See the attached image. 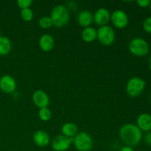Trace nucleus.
<instances>
[{"label": "nucleus", "mask_w": 151, "mask_h": 151, "mask_svg": "<svg viewBox=\"0 0 151 151\" xmlns=\"http://www.w3.org/2000/svg\"><path fill=\"white\" fill-rule=\"evenodd\" d=\"M94 22L99 27L108 25L111 19V13L106 8H99L93 15Z\"/></svg>", "instance_id": "obj_11"}, {"label": "nucleus", "mask_w": 151, "mask_h": 151, "mask_svg": "<svg viewBox=\"0 0 151 151\" xmlns=\"http://www.w3.org/2000/svg\"><path fill=\"white\" fill-rule=\"evenodd\" d=\"M38 25L40 26V27L44 29H49L52 26H53L51 19L50 16H44L40 18V19L38 20Z\"/></svg>", "instance_id": "obj_20"}, {"label": "nucleus", "mask_w": 151, "mask_h": 151, "mask_svg": "<svg viewBox=\"0 0 151 151\" xmlns=\"http://www.w3.org/2000/svg\"><path fill=\"white\" fill-rule=\"evenodd\" d=\"M137 3L140 7L145 8V7H150L151 1L150 0H138V1H137Z\"/></svg>", "instance_id": "obj_24"}, {"label": "nucleus", "mask_w": 151, "mask_h": 151, "mask_svg": "<svg viewBox=\"0 0 151 151\" xmlns=\"http://www.w3.org/2000/svg\"><path fill=\"white\" fill-rule=\"evenodd\" d=\"M142 27L146 32L151 34V16L145 19L142 23Z\"/></svg>", "instance_id": "obj_23"}, {"label": "nucleus", "mask_w": 151, "mask_h": 151, "mask_svg": "<svg viewBox=\"0 0 151 151\" xmlns=\"http://www.w3.org/2000/svg\"><path fill=\"white\" fill-rule=\"evenodd\" d=\"M32 139L34 143L40 147H47L50 142V137L44 130H38L33 134Z\"/></svg>", "instance_id": "obj_12"}, {"label": "nucleus", "mask_w": 151, "mask_h": 151, "mask_svg": "<svg viewBox=\"0 0 151 151\" xmlns=\"http://www.w3.org/2000/svg\"><path fill=\"white\" fill-rule=\"evenodd\" d=\"M21 18L24 22H30L32 20L34 17V13L31 8H27L24 9V10H21L20 13Z\"/></svg>", "instance_id": "obj_21"}, {"label": "nucleus", "mask_w": 151, "mask_h": 151, "mask_svg": "<svg viewBox=\"0 0 151 151\" xmlns=\"http://www.w3.org/2000/svg\"><path fill=\"white\" fill-rule=\"evenodd\" d=\"M39 47L42 51L50 52L53 50L55 47V40L53 37L50 34H44L40 38L39 41H38Z\"/></svg>", "instance_id": "obj_14"}, {"label": "nucleus", "mask_w": 151, "mask_h": 151, "mask_svg": "<svg viewBox=\"0 0 151 151\" xmlns=\"http://www.w3.org/2000/svg\"><path fill=\"white\" fill-rule=\"evenodd\" d=\"M75 147L78 151H90L92 149L93 142L92 137L86 132H80L74 137L73 143Z\"/></svg>", "instance_id": "obj_6"}, {"label": "nucleus", "mask_w": 151, "mask_h": 151, "mask_svg": "<svg viewBox=\"0 0 151 151\" xmlns=\"http://www.w3.org/2000/svg\"><path fill=\"white\" fill-rule=\"evenodd\" d=\"M130 52L137 57H144L150 51V46L147 41L142 38H134L128 44Z\"/></svg>", "instance_id": "obj_3"}, {"label": "nucleus", "mask_w": 151, "mask_h": 151, "mask_svg": "<svg viewBox=\"0 0 151 151\" xmlns=\"http://www.w3.org/2000/svg\"><path fill=\"white\" fill-rule=\"evenodd\" d=\"M150 100H151V96H150Z\"/></svg>", "instance_id": "obj_31"}, {"label": "nucleus", "mask_w": 151, "mask_h": 151, "mask_svg": "<svg viewBox=\"0 0 151 151\" xmlns=\"http://www.w3.org/2000/svg\"><path fill=\"white\" fill-rule=\"evenodd\" d=\"M0 36H1V30H0Z\"/></svg>", "instance_id": "obj_29"}, {"label": "nucleus", "mask_w": 151, "mask_h": 151, "mask_svg": "<svg viewBox=\"0 0 151 151\" xmlns=\"http://www.w3.org/2000/svg\"><path fill=\"white\" fill-rule=\"evenodd\" d=\"M74 138H69L65 136H56L52 141V147L55 151H66L73 143Z\"/></svg>", "instance_id": "obj_8"}, {"label": "nucleus", "mask_w": 151, "mask_h": 151, "mask_svg": "<svg viewBox=\"0 0 151 151\" xmlns=\"http://www.w3.org/2000/svg\"><path fill=\"white\" fill-rule=\"evenodd\" d=\"M53 26L56 27H63L66 26L69 21V12L66 6L58 4L51 10L50 16Z\"/></svg>", "instance_id": "obj_2"}, {"label": "nucleus", "mask_w": 151, "mask_h": 151, "mask_svg": "<svg viewBox=\"0 0 151 151\" xmlns=\"http://www.w3.org/2000/svg\"><path fill=\"white\" fill-rule=\"evenodd\" d=\"M149 69H150V70L151 71V63L150 64H149Z\"/></svg>", "instance_id": "obj_28"}, {"label": "nucleus", "mask_w": 151, "mask_h": 151, "mask_svg": "<svg viewBox=\"0 0 151 151\" xmlns=\"http://www.w3.org/2000/svg\"><path fill=\"white\" fill-rule=\"evenodd\" d=\"M32 1H31V0H19V1H17V5L21 10L30 8V6L32 5Z\"/></svg>", "instance_id": "obj_22"}, {"label": "nucleus", "mask_w": 151, "mask_h": 151, "mask_svg": "<svg viewBox=\"0 0 151 151\" xmlns=\"http://www.w3.org/2000/svg\"><path fill=\"white\" fill-rule=\"evenodd\" d=\"M112 24L117 29H124L129 23V18L128 14L122 10H115L111 14Z\"/></svg>", "instance_id": "obj_7"}, {"label": "nucleus", "mask_w": 151, "mask_h": 151, "mask_svg": "<svg viewBox=\"0 0 151 151\" xmlns=\"http://www.w3.org/2000/svg\"><path fill=\"white\" fill-rule=\"evenodd\" d=\"M12 49L10 40L6 36H0V55H7Z\"/></svg>", "instance_id": "obj_18"}, {"label": "nucleus", "mask_w": 151, "mask_h": 151, "mask_svg": "<svg viewBox=\"0 0 151 151\" xmlns=\"http://www.w3.org/2000/svg\"><path fill=\"white\" fill-rule=\"evenodd\" d=\"M94 22L93 14L89 10H83L80 12L78 15V23L80 26L86 28L91 27Z\"/></svg>", "instance_id": "obj_15"}, {"label": "nucleus", "mask_w": 151, "mask_h": 151, "mask_svg": "<svg viewBox=\"0 0 151 151\" xmlns=\"http://www.w3.org/2000/svg\"><path fill=\"white\" fill-rule=\"evenodd\" d=\"M16 81L11 75H3L0 78V89L5 94H12L16 89Z\"/></svg>", "instance_id": "obj_9"}, {"label": "nucleus", "mask_w": 151, "mask_h": 151, "mask_svg": "<svg viewBox=\"0 0 151 151\" xmlns=\"http://www.w3.org/2000/svg\"><path fill=\"white\" fill-rule=\"evenodd\" d=\"M137 126L144 132H150L151 131V115L147 113L141 114L137 117Z\"/></svg>", "instance_id": "obj_13"}, {"label": "nucleus", "mask_w": 151, "mask_h": 151, "mask_svg": "<svg viewBox=\"0 0 151 151\" xmlns=\"http://www.w3.org/2000/svg\"><path fill=\"white\" fill-rule=\"evenodd\" d=\"M150 10H151V3H150Z\"/></svg>", "instance_id": "obj_30"}, {"label": "nucleus", "mask_w": 151, "mask_h": 151, "mask_svg": "<svg viewBox=\"0 0 151 151\" xmlns=\"http://www.w3.org/2000/svg\"><path fill=\"white\" fill-rule=\"evenodd\" d=\"M119 151H134V150L133 149V147L125 145V146H124V147H121L120 150Z\"/></svg>", "instance_id": "obj_26"}, {"label": "nucleus", "mask_w": 151, "mask_h": 151, "mask_svg": "<svg viewBox=\"0 0 151 151\" xmlns=\"http://www.w3.org/2000/svg\"><path fill=\"white\" fill-rule=\"evenodd\" d=\"M52 114L51 110L47 108H43V109H40L38 111V117L43 122H48L52 118Z\"/></svg>", "instance_id": "obj_19"}, {"label": "nucleus", "mask_w": 151, "mask_h": 151, "mask_svg": "<svg viewBox=\"0 0 151 151\" xmlns=\"http://www.w3.org/2000/svg\"><path fill=\"white\" fill-rule=\"evenodd\" d=\"M148 62H149V64H150L151 63V55L149 57V60H148Z\"/></svg>", "instance_id": "obj_27"}, {"label": "nucleus", "mask_w": 151, "mask_h": 151, "mask_svg": "<svg viewBox=\"0 0 151 151\" xmlns=\"http://www.w3.org/2000/svg\"><path fill=\"white\" fill-rule=\"evenodd\" d=\"M144 141L147 145L151 147V132L146 133L144 137Z\"/></svg>", "instance_id": "obj_25"}, {"label": "nucleus", "mask_w": 151, "mask_h": 151, "mask_svg": "<svg viewBox=\"0 0 151 151\" xmlns=\"http://www.w3.org/2000/svg\"><path fill=\"white\" fill-rule=\"evenodd\" d=\"M97 29L93 27H88L83 29L81 32V38L85 42L92 43L97 39Z\"/></svg>", "instance_id": "obj_16"}, {"label": "nucleus", "mask_w": 151, "mask_h": 151, "mask_svg": "<svg viewBox=\"0 0 151 151\" xmlns=\"http://www.w3.org/2000/svg\"><path fill=\"white\" fill-rule=\"evenodd\" d=\"M146 86V82L139 77H133L127 82L125 91L127 94L131 97L141 95Z\"/></svg>", "instance_id": "obj_4"}, {"label": "nucleus", "mask_w": 151, "mask_h": 151, "mask_svg": "<svg viewBox=\"0 0 151 151\" xmlns=\"http://www.w3.org/2000/svg\"><path fill=\"white\" fill-rule=\"evenodd\" d=\"M62 135L69 138H74L78 133V126L73 122H66L61 128Z\"/></svg>", "instance_id": "obj_17"}, {"label": "nucleus", "mask_w": 151, "mask_h": 151, "mask_svg": "<svg viewBox=\"0 0 151 151\" xmlns=\"http://www.w3.org/2000/svg\"><path fill=\"white\" fill-rule=\"evenodd\" d=\"M119 137L125 145L132 147L141 142L142 132L137 125L127 123L122 125L119 129Z\"/></svg>", "instance_id": "obj_1"}, {"label": "nucleus", "mask_w": 151, "mask_h": 151, "mask_svg": "<svg viewBox=\"0 0 151 151\" xmlns=\"http://www.w3.org/2000/svg\"><path fill=\"white\" fill-rule=\"evenodd\" d=\"M97 39L103 46H111L116 39V33L114 29L109 25L100 27L97 29Z\"/></svg>", "instance_id": "obj_5"}, {"label": "nucleus", "mask_w": 151, "mask_h": 151, "mask_svg": "<svg viewBox=\"0 0 151 151\" xmlns=\"http://www.w3.org/2000/svg\"><path fill=\"white\" fill-rule=\"evenodd\" d=\"M32 100L35 106L39 109L48 107L50 102L48 94L43 90H36L34 91L32 96Z\"/></svg>", "instance_id": "obj_10"}]
</instances>
